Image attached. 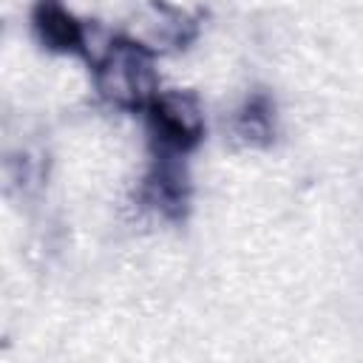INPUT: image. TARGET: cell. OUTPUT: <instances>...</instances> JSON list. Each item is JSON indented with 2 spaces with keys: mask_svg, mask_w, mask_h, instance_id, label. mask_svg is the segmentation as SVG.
Returning a JSON list of instances; mask_svg holds the SVG:
<instances>
[{
  "mask_svg": "<svg viewBox=\"0 0 363 363\" xmlns=\"http://www.w3.org/2000/svg\"><path fill=\"white\" fill-rule=\"evenodd\" d=\"M147 130L162 153H187L204 136L201 102L187 91H159L145 108Z\"/></svg>",
  "mask_w": 363,
  "mask_h": 363,
  "instance_id": "obj_2",
  "label": "cell"
},
{
  "mask_svg": "<svg viewBox=\"0 0 363 363\" xmlns=\"http://www.w3.org/2000/svg\"><path fill=\"white\" fill-rule=\"evenodd\" d=\"M233 133L244 145H267L275 136V111L264 96H252L233 116Z\"/></svg>",
  "mask_w": 363,
  "mask_h": 363,
  "instance_id": "obj_5",
  "label": "cell"
},
{
  "mask_svg": "<svg viewBox=\"0 0 363 363\" xmlns=\"http://www.w3.org/2000/svg\"><path fill=\"white\" fill-rule=\"evenodd\" d=\"M125 37L159 57L184 48L196 37V20L190 11L167 0H142L128 20Z\"/></svg>",
  "mask_w": 363,
  "mask_h": 363,
  "instance_id": "obj_3",
  "label": "cell"
},
{
  "mask_svg": "<svg viewBox=\"0 0 363 363\" xmlns=\"http://www.w3.org/2000/svg\"><path fill=\"white\" fill-rule=\"evenodd\" d=\"M153 62L156 57L150 51H145L128 37H116L113 45L91 65L99 99L119 111H145L159 94Z\"/></svg>",
  "mask_w": 363,
  "mask_h": 363,
  "instance_id": "obj_1",
  "label": "cell"
},
{
  "mask_svg": "<svg viewBox=\"0 0 363 363\" xmlns=\"http://www.w3.org/2000/svg\"><path fill=\"white\" fill-rule=\"evenodd\" d=\"M31 28H34L37 40L51 51L68 54V51L82 48L85 23L79 17H74V11L68 6H62L60 0H40L31 11Z\"/></svg>",
  "mask_w": 363,
  "mask_h": 363,
  "instance_id": "obj_4",
  "label": "cell"
}]
</instances>
